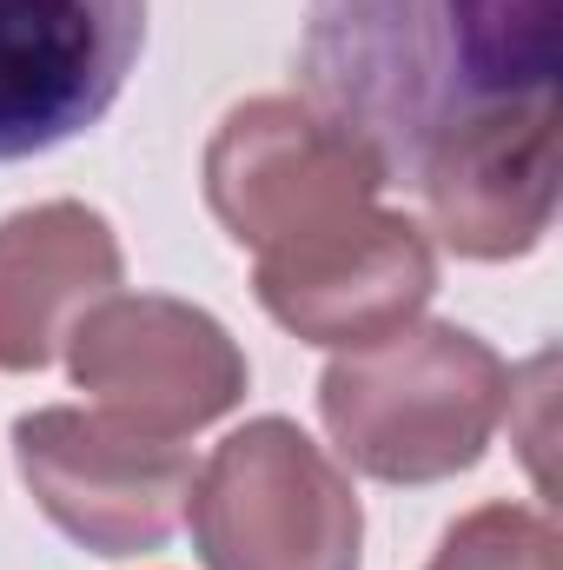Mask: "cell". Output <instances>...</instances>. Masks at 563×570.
I'll use <instances>...</instances> for the list:
<instances>
[{
	"label": "cell",
	"instance_id": "6",
	"mask_svg": "<svg viewBox=\"0 0 563 570\" xmlns=\"http://www.w3.org/2000/svg\"><path fill=\"white\" fill-rule=\"evenodd\" d=\"M120 279V253L107 226L80 206L20 213L0 233V365L27 372L53 358L60 318Z\"/></svg>",
	"mask_w": 563,
	"mask_h": 570
},
{
	"label": "cell",
	"instance_id": "1",
	"mask_svg": "<svg viewBox=\"0 0 563 570\" xmlns=\"http://www.w3.org/2000/svg\"><path fill=\"white\" fill-rule=\"evenodd\" d=\"M504 365L451 325L392 332L365 358L325 372V425L352 464L392 484H424L477 464L497 425Z\"/></svg>",
	"mask_w": 563,
	"mask_h": 570
},
{
	"label": "cell",
	"instance_id": "4",
	"mask_svg": "<svg viewBox=\"0 0 563 570\" xmlns=\"http://www.w3.org/2000/svg\"><path fill=\"white\" fill-rule=\"evenodd\" d=\"M13 444L47 518L100 558L159 551L166 531L179 524L192 464L172 438L120 431L80 412H40L13 425Z\"/></svg>",
	"mask_w": 563,
	"mask_h": 570
},
{
	"label": "cell",
	"instance_id": "7",
	"mask_svg": "<svg viewBox=\"0 0 563 570\" xmlns=\"http://www.w3.org/2000/svg\"><path fill=\"white\" fill-rule=\"evenodd\" d=\"M431 570H551V531L524 511H484L444 538Z\"/></svg>",
	"mask_w": 563,
	"mask_h": 570
},
{
	"label": "cell",
	"instance_id": "5",
	"mask_svg": "<svg viewBox=\"0 0 563 570\" xmlns=\"http://www.w3.org/2000/svg\"><path fill=\"white\" fill-rule=\"evenodd\" d=\"M73 379L140 419L152 438H172L239 399L246 358L206 312H186L172 298H113L100 312H80Z\"/></svg>",
	"mask_w": 563,
	"mask_h": 570
},
{
	"label": "cell",
	"instance_id": "2",
	"mask_svg": "<svg viewBox=\"0 0 563 570\" xmlns=\"http://www.w3.org/2000/svg\"><path fill=\"white\" fill-rule=\"evenodd\" d=\"M192 531L213 570H358L352 491L279 419L219 444L192 498Z\"/></svg>",
	"mask_w": 563,
	"mask_h": 570
},
{
	"label": "cell",
	"instance_id": "3",
	"mask_svg": "<svg viewBox=\"0 0 563 570\" xmlns=\"http://www.w3.org/2000/svg\"><path fill=\"white\" fill-rule=\"evenodd\" d=\"M146 0H0V159L80 140L120 100Z\"/></svg>",
	"mask_w": 563,
	"mask_h": 570
}]
</instances>
